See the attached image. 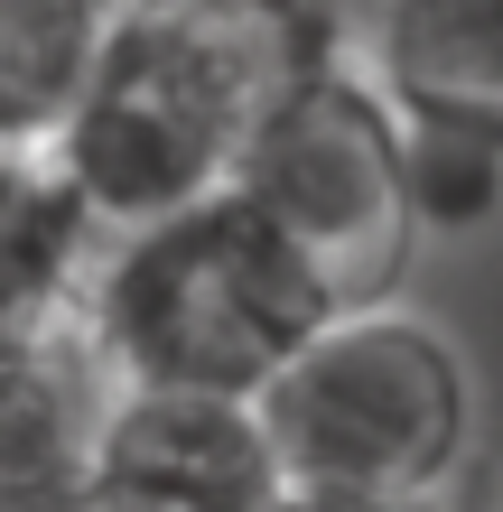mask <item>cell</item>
Masks as SVG:
<instances>
[{"label":"cell","instance_id":"3957f363","mask_svg":"<svg viewBox=\"0 0 503 512\" xmlns=\"http://www.w3.org/2000/svg\"><path fill=\"white\" fill-rule=\"evenodd\" d=\"M280 485L354 503H429L476 438V391L438 326L401 308H345L261 391Z\"/></svg>","mask_w":503,"mask_h":512},{"label":"cell","instance_id":"52a82bcc","mask_svg":"<svg viewBox=\"0 0 503 512\" xmlns=\"http://www.w3.org/2000/svg\"><path fill=\"white\" fill-rule=\"evenodd\" d=\"M112 373L84 326L10 336L0 364V512H94V447H103Z\"/></svg>","mask_w":503,"mask_h":512},{"label":"cell","instance_id":"30bf717a","mask_svg":"<svg viewBox=\"0 0 503 512\" xmlns=\"http://www.w3.org/2000/svg\"><path fill=\"white\" fill-rule=\"evenodd\" d=\"M410 187H420V224H476L503 196V149L410 131Z\"/></svg>","mask_w":503,"mask_h":512},{"label":"cell","instance_id":"6da1fadb","mask_svg":"<svg viewBox=\"0 0 503 512\" xmlns=\"http://www.w3.org/2000/svg\"><path fill=\"white\" fill-rule=\"evenodd\" d=\"M327 56L336 19L243 10V0H150L47 149L103 215V233L168 224L205 196H233L261 122Z\"/></svg>","mask_w":503,"mask_h":512},{"label":"cell","instance_id":"ba28073f","mask_svg":"<svg viewBox=\"0 0 503 512\" xmlns=\"http://www.w3.org/2000/svg\"><path fill=\"white\" fill-rule=\"evenodd\" d=\"M103 215L56 168V149H10L0 168V317L10 336L84 326V289L103 270Z\"/></svg>","mask_w":503,"mask_h":512},{"label":"cell","instance_id":"8992f818","mask_svg":"<svg viewBox=\"0 0 503 512\" xmlns=\"http://www.w3.org/2000/svg\"><path fill=\"white\" fill-rule=\"evenodd\" d=\"M336 47L410 131L503 149V0H336Z\"/></svg>","mask_w":503,"mask_h":512},{"label":"cell","instance_id":"7a4b0ae2","mask_svg":"<svg viewBox=\"0 0 503 512\" xmlns=\"http://www.w3.org/2000/svg\"><path fill=\"white\" fill-rule=\"evenodd\" d=\"M327 317L336 298L243 187L168 224L112 233L84 289V345L103 354L112 391H187V401H261Z\"/></svg>","mask_w":503,"mask_h":512},{"label":"cell","instance_id":"5b68a950","mask_svg":"<svg viewBox=\"0 0 503 512\" xmlns=\"http://www.w3.org/2000/svg\"><path fill=\"white\" fill-rule=\"evenodd\" d=\"M280 457L252 401L112 391L94 447V512H280Z\"/></svg>","mask_w":503,"mask_h":512},{"label":"cell","instance_id":"9c48e42d","mask_svg":"<svg viewBox=\"0 0 503 512\" xmlns=\"http://www.w3.org/2000/svg\"><path fill=\"white\" fill-rule=\"evenodd\" d=\"M150 0H0V149H47Z\"/></svg>","mask_w":503,"mask_h":512},{"label":"cell","instance_id":"8fae6325","mask_svg":"<svg viewBox=\"0 0 503 512\" xmlns=\"http://www.w3.org/2000/svg\"><path fill=\"white\" fill-rule=\"evenodd\" d=\"M280 512H438V503H354V494H280Z\"/></svg>","mask_w":503,"mask_h":512},{"label":"cell","instance_id":"277c9868","mask_svg":"<svg viewBox=\"0 0 503 512\" xmlns=\"http://www.w3.org/2000/svg\"><path fill=\"white\" fill-rule=\"evenodd\" d=\"M280 243L317 270V289L345 308H392L410 243H420V187H410V122L382 103V84L336 47L317 75L280 94L261 122L243 177H233Z\"/></svg>","mask_w":503,"mask_h":512},{"label":"cell","instance_id":"7c38bea8","mask_svg":"<svg viewBox=\"0 0 503 512\" xmlns=\"http://www.w3.org/2000/svg\"><path fill=\"white\" fill-rule=\"evenodd\" d=\"M243 10H299V19H336V0H243Z\"/></svg>","mask_w":503,"mask_h":512}]
</instances>
